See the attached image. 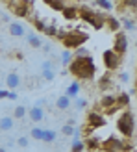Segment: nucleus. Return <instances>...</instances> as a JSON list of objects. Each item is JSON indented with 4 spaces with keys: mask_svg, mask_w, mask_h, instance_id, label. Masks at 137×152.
I'll list each match as a JSON object with an SVG mask.
<instances>
[{
    "mask_svg": "<svg viewBox=\"0 0 137 152\" xmlns=\"http://www.w3.org/2000/svg\"><path fill=\"white\" fill-rule=\"evenodd\" d=\"M68 72L74 74L78 80H91L96 72V67L93 58H74L68 65Z\"/></svg>",
    "mask_w": 137,
    "mask_h": 152,
    "instance_id": "1",
    "label": "nucleus"
},
{
    "mask_svg": "<svg viewBox=\"0 0 137 152\" xmlns=\"http://www.w3.org/2000/svg\"><path fill=\"white\" fill-rule=\"evenodd\" d=\"M54 139H56V132L50 130V128H44V132H43V143H52Z\"/></svg>",
    "mask_w": 137,
    "mask_h": 152,
    "instance_id": "28",
    "label": "nucleus"
},
{
    "mask_svg": "<svg viewBox=\"0 0 137 152\" xmlns=\"http://www.w3.org/2000/svg\"><path fill=\"white\" fill-rule=\"evenodd\" d=\"M100 108H102V111H106V110H109V108H113V106H117V95H104L102 98H100Z\"/></svg>",
    "mask_w": 137,
    "mask_h": 152,
    "instance_id": "14",
    "label": "nucleus"
},
{
    "mask_svg": "<svg viewBox=\"0 0 137 152\" xmlns=\"http://www.w3.org/2000/svg\"><path fill=\"white\" fill-rule=\"evenodd\" d=\"M80 19L83 22H87V24H91L95 30H100L106 24V17H104V15L98 13L96 10H91L89 6H80Z\"/></svg>",
    "mask_w": 137,
    "mask_h": 152,
    "instance_id": "3",
    "label": "nucleus"
},
{
    "mask_svg": "<svg viewBox=\"0 0 137 152\" xmlns=\"http://www.w3.org/2000/svg\"><path fill=\"white\" fill-rule=\"evenodd\" d=\"M106 26L109 28V32H119L120 30V20L115 17H106Z\"/></svg>",
    "mask_w": 137,
    "mask_h": 152,
    "instance_id": "21",
    "label": "nucleus"
},
{
    "mask_svg": "<svg viewBox=\"0 0 137 152\" xmlns=\"http://www.w3.org/2000/svg\"><path fill=\"white\" fill-rule=\"evenodd\" d=\"M102 59H104V65H106V69H109V71H115L120 67V63H122V56H119L115 54L113 50H106L104 54H102Z\"/></svg>",
    "mask_w": 137,
    "mask_h": 152,
    "instance_id": "6",
    "label": "nucleus"
},
{
    "mask_svg": "<svg viewBox=\"0 0 137 152\" xmlns=\"http://www.w3.org/2000/svg\"><path fill=\"white\" fill-rule=\"evenodd\" d=\"M15 128V119L13 117H2L0 119V132H9Z\"/></svg>",
    "mask_w": 137,
    "mask_h": 152,
    "instance_id": "17",
    "label": "nucleus"
},
{
    "mask_svg": "<svg viewBox=\"0 0 137 152\" xmlns=\"http://www.w3.org/2000/svg\"><path fill=\"white\" fill-rule=\"evenodd\" d=\"M43 32H44V35H48V37H56V35H58V28H56L54 22H52V24H47V26H44Z\"/></svg>",
    "mask_w": 137,
    "mask_h": 152,
    "instance_id": "31",
    "label": "nucleus"
},
{
    "mask_svg": "<svg viewBox=\"0 0 137 152\" xmlns=\"http://www.w3.org/2000/svg\"><path fill=\"white\" fill-rule=\"evenodd\" d=\"M26 113H28V110L24 108V106H17V108L13 110V119H24Z\"/></svg>",
    "mask_w": 137,
    "mask_h": 152,
    "instance_id": "29",
    "label": "nucleus"
},
{
    "mask_svg": "<svg viewBox=\"0 0 137 152\" xmlns=\"http://www.w3.org/2000/svg\"><path fill=\"white\" fill-rule=\"evenodd\" d=\"M20 83H22V80H20V74L19 72H9V74L6 76V86H7V89H9V91L19 89Z\"/></svg>",
    "mask_w": 137,
    "mask_h": 152,
    "instance_id": "10",
    "label": "nucleus"
},
{
    "mask_svg": "<svg viewBox=\"0 0 137 152\" xmlns=\"http://www.w3.org/2000/svg\"><path fill=\"white\" fill-rule=\"evenodd\" d=\"M26 115L30 117V121H32V123H41V121L44 119V110L39 108V106H34L32 110H28Z\"/></svg>",
    "mask_w": 137,
    "mask_h": 152,
    "instance_id": "13",
    "label": "nucleus"
},
{
    "mask_svg": "<svg viewBox=\"0 0 137 152\" xmlns=\"http://www.w3.org/2000/svg\"><path fill=\"white\" fill-rule=\"evenodd\" d=\"M119 82L120 83H128L130 82V72H120L119 74Z\"/></svg>",
    "mask_w": 137,
    "mask_h": 152,
    "instance_id": "38",
    "label": "nucleus"
},
{
    "mask_svg": "<svg viewBox=\"0 0 137 152\" xmlns=\"http://www.w3.org/2000/svg\"><path fill=\"white\" fill-rule=\"evenodd\" d=\"M6 6L11 10V13H15L17 17H22V19H26L30 17V13L34 11V2L32 0H9V2H6Z\"/></svg>",
    "mask_w": 137,
    "mask_h": 152,
    "instance_id": "5",
    "label": "nucleus"
},
{
    "mask_svg": "<svg viewBox=\"0 0 137 152\" xmlns=\"http://www.w3.org/2000/svg\"><path fill=\"white\" fill-rule=\"evenodd\" d=\"M9 35H13V37H22V35H26V28H24V24H22L20 20H13V22H9Z\"/></svg>",
    "mask_w": 137,
    "mask_h": 152,
    "instance_id": "11",
    "label": "nucleus"
},
{
    "mask_svg": "<svg viewBox=\"0 0 137 152\" xmlns=\"http://www.w3.org/2000/svg\"><path fill=\"white\" fill-rule=\"evenodd\" d=\"M43 50H44V52H50V45H48V43L43 45Z\"/></svg>",
    "mask_w": 137,
    "mask_h": 152,
    "instance_id": "44",
    "label": "nucleus"
},
{
    "mask_svg": "<svg viewBox=\"0 0 137 152\" xmlns=\"http://www.w3.org/2000/svg\"><path fill=\"white\" fill-rule=\"evenodd\" d=\"M17 145L22 147V148L28 147V137H24V135H22V137H19V139H17Z\"/></svg>",
    "mask_w": 137,
    "mask_h": 152,
    "instance_id": "39",
    "label": "nucleus"
},
{
    "mask_svg": "<svg viewBox=\"0 0 137 152\" xmlns=\"http://www.w3.org/2000/svg\"><path fill=\"white\" fill-rule=\"evenodd\" d=\"M117 6H120V7H130V10L133 11L135 7H137V2H133V0H128V2H119Z\"/></svg>",
    "mask_w": 137,
    "mask_h": 152,
    "instance_id": "37",
    "label": "nucleus"
},
{
    "mask_svg": "<svg viewBox=\"0 0 137 152\" xmlns=\"http://www.w3.org/2000/svg\"><path fill=\"white\" fill-rule=\"evenodd\" d=\"M61 13L67 20H76V19H80V6H68L67 4Z\"/></svg>",
    "mask_w": 137,
    "mask_h": 152,
    "instance_id": "12",
    "label": "nucleus"
},
{
    "mask_svg": "<svg viewBox=\"0 0 137 152\" xmlns=\"http://www.w3.org/2000/svg\"><path fill=\"white\" fill-rule=\"evenodd\" d=\"M43 132H44V128H32V132H30V134H32V137L34 139H37V141H43Z\"/></svg>",
    "mask_w": 137,
    "mask_h": 152,
    "instance_id": "32",
    "label": "nucleus"
},
{
    "mask_svg": "<svg viewBox=\"0 0 137 152\" xmlns=\"http://www.w3.org/2000/svg\"><path fill=\"white\" fill-rule=\"evenodd\" d=\"M72 59H74V56H72V52H71V50H63V52H61V58H59V61H61L63 67L71 65Z\"/></svg>",
    "mask_w": 137,
    "mask_h": 152,
    "instance_id": "24",
    "label": "nucleus"
},
{
    "mask_svg": "<svg viewBox=\"0 0 137 152\" xmlns=\"http://www.w3.org/2000/svg\"><path fill=\"white\" fill-rule=\"evenodd\" d=\"M82 150H85L83 141H82V139H74V141L71 143V152H82Z\"/></svg>",
    "mask_w": 137,
    "mask_h": 152,
    "instance_id": "30",
    "label": "nucleus"
},
{
    "mask_svg": "<svg viewBox=\"0 0 137 152\" xmlns=\"http://www.w3.org/2000/svg\"><path fill=\"white\" fill-rule=\"evenodd\" d=\"M56 37L65 45V50H68V48L76 50L78 47H82V45L89 39V35L85 32H78V30H76V32H58Z\"/></svg>",
    "mask_w": 137,
    "mask_h": 152,
    "instance_id": "2",
    "label": "nucleus"
},
{
    "mask_svg": "<svg viewBox=\"0 0 137 152\" xmlns=\"http://www.w3.org/2000/svg\"><path fill=\"white\" fill-rule=\"evenodd\" d=\"M0 20H9V13H0Z\"/></svg>",
    "mask_w": 137,
    "mask_h": 152,
    "instance_id": "43",
    "label": "nucleus"
},
{
    "mask_svg": "<svg viewBox=\"0 0 137 152\" xmlns=\"http://www.w3.org/2000/svg\"><path fill=\"white\" fill-rule=\"evenodd\" d=\"M0 152H7V150H6V148H4V147H0Z\"/></svg>",
    "mask_w": 137,
    "mask_h": 152,
    "instance_id": "45",
    "label": "nucleus"
},
{
    "mask_svg": "<svg viewBox=\"0 0 137 152\" xmlns=\"http://www.w3.org/2000/svg\"><path fill=\"white\" fill-rule=\"evenodd\" d=\"M130 95L128 93H120V95H117V108L119 110H124V108H128V104H130Z\"/></svg>",
    "mask_w": 137,
    "mask_h": 152,
    "instance_id": "19",
    "label": "nucleus"
},
{
    "mask_svg": "<svg viewBox=\"0 0 137 152\" xmlns=\"http://www.w3.org/2000/svg\"><path fill=\"white\" fill-rule=\"evenodd\" d=\"M2 98H7V89H0V100Z\"/></svg>",
    "mask_w": 137,
    "mask_h": 152,
    "instance_id": "42",
    "label": "nucleus"
},
{
    "mask_svg": "<svg viewBox=\"0 0 137 152\" xmlns=\"http://www.w3.org/2000/svg\"><path fill=\"white\" fill-rule=\"evenodd\" d=\"M44 26H47V22H44V20H41V19L34 17V28H35V30H39V32H43V30H44Z\"/></svg>",
    "mask_w": 137,
    "mask_h": 152,
    "instance_id": "35",
    "label": "nucleus"
},
{
    "mask_svg": "<svg viewBox=\"0 0 137 152\" xmlns=\"http://www.w3.org/2000/svg\"><path fill=\"white\" fill-rule=\"evenodd\" d=\"M74 130H76V128L72 124H63L61 126V134L63 135H74Z\"/></svg>",
    "mask_w": 137,
    "mask_h": 152,
    "instance_id": "34",
    "label": "nucleus"
},
{
    "mask_svg": "<svg viewBox=\"0 0 137 152\" xmlns=\"http://www.w3.org/2000/svg\"><path fill=\"white\" fill-rule=\"evenodd\" d=\"M80 89H82V83H80L78 80H76V82H72L71 86L67 87V93H65V96H67V98H71V100H72V98H76V96H78Z\"/></svg>",
    "mask_w": 137,
    "mask_h": 152,
    "instance_id": "15",
    "label": "nucleus"
},
{
    "mask_svg": "<svg viewBox=\"0 0 137 152\" xmlns=\"http://www.w3.org/2000/svg\"><path fill=\"white\" fill-rule=\"evenodd\" d=\"M71 104H72V100H71V98H67L65 95L56 98V110H59V111H67L68 108H71Z\"/></svg>",
    "mask_w": 137,
    "mask_h": 152,
    "instance_id": "16",
    "label": "nucleus"
},
{
    "mask_svg": "<svg viewBox=\"0 0 137 152\" xmlns=\"http://www.w3.org/2000/svg\"><path fill=\"white\" fill-rule=\"evenodd\" d=\"M26 41L30 47H34V48H41L43 47V41H41V37L37 35V34H28L26 35Z\"/></svg>",
    "mask_w": 137,
    "mask_h": 152,
    "instance_id": "18",
    "label": "nucleus"
},
{
    "mask_svg": "<svg viewBox=\"0 0 137 152\" xmlns=\"http://www.w3.org/2000/svg\"><path fill=\"white\" fill-rule=\"evenodd\" d=\"M106 124V119L100 111H91L87 119V128H102Z\"/></svg>",
    "mask_w": 137,
    "mask_h": 152,
    "instance_id": "9",
    "label": "nucleus"
},
{
    "mask_svg": "<svg viewBox=\"0 0 137 152\" xmlns=\"http://www.w3.org/2000/svg\"><path fill=\"white\" fill-rule=\"evenodd\" d=\"M47 6L50 7V10H54V11H63L65 10V2H61V0H48Z\"/></svg>",
    "mask_w": 137,
    "mask_h": 152,
    "instance_id": "23",
    "label": "nucleus"
},
{
    "mask_svg": "<svg viewBox=\"0 0 137 152\" xmlns=\"http://www.w3.org/2000/svg\"><path fill=\"white\" fill-rule=\"evenodd\" d=\"M41 69H54V65H52V61H43Z\"/></svg>",
    "mask_w": 137,
    "mask_h": 152,
    "instance_id": "41",
    "label": "nucleus"
},
{
    "mask_svg": "<svg viewBox=\"0 0 137 152\" xmlns=\"http://www.w3.org/2000/svg\"><path fill=\"white\" fill-rule=\"evenodd\" d=\"M128 47H130L128 35H126V34H122V32H119V34H117V37H115V43H113V48H111V50L115 52V54L122 56V54H126Z\"/></svg>",
    "mask_w": 137,
    "mask_h": 152,
    "instance_id": "7",
    "label": "nucleus"
},
{
    "mask_svg": "<svg viewBox=\"0 0 137 152\" xmlns=\"http://www.w3.org/2000/svg\"><path fill=\"white\" fill-rule=\"evenodd\" d=\"M120 26H122L126 32H135V19H132V17H124L122 19V22H120Z\"/></svg>",
    "mask_w": 137,
    "mask_h": 152,
    "instance_id": "22",
    "label": "nucleus"
},
{
    "mask_svg": "<svg viewBox=\"0 0 137 152\" xmlns=\"http://www.w3.org/2000/svg\"><path fill=\"white\" fill-rule=\"evenodd\" d=\"M109 87H111V76L106 74V76H102V78L98 80V89L106 91V89H109Z\"/></svg>",
    "mask_w": 137,
    "mask_h": 152,
    "instance_id": "25",
    "label": "nucleus"
},
{
    "mask_svg": "<svg viewBox=\"0 0 137 152\" xmlns=\"http://www.w3.org/2000/svg\"><path fill=\"white\" fill-rule=\"evenodd\" d=\"M117 128L119 132L124 135V137H133V132H135V117H133V111H126L120 115V119L117 121Z\"/></svg>",
    "mask_w": 137,
    "mask_h": 152,
    "instance_id": "4",
    "label": "nucleus"
},
{
    "mask_svg": "<svg viewBox=\"0 0 137 152\" xmlns=\"http://www.w3.org/2000/svg\"><path fill=\"white\" fill-rule=\"evenodd\" d=\"M54 78H56V72H54V69H41V80L52 82Z\"/></svg>",
    "mask_w": 137,
    "mask_h": 152,
    "instance_id": "27",
    "label": "nucleus"
},
{
    "mask_svg": "<svg viewBox=\"0 0 137 152\" xmlns=\"http://www.w3.org/2000/svg\"><path fill=\"white\" fill-rule=\"evenodd\" d=\"M93 6L100 7V10H104V11H111L113 7H115V2H109V0H95Z\"/></svg>",
    "mask_w": 137,
    "mask_h": 152,
    "instance_id": "20",
    "label": "nucleus"
},
{
    "mask_svg": "<svg viewBox=\"0 0 137 152\" xmlns=\"http://www.w3.org/2000/svg\"><path fill=\"white\" fill-rule=\"evenodd\" d=\"M72 56H76V58H89V50L87 48H83V47H78L74 50V54Z\"/></svg>",
    "mask_w": 137,
    "mask_h": 152,
    "instance_id": "33",
    "label": "nucleus"
},
{
    "mask_svg": "<svg viewBox=\"0 0 137 152\" xmlns=\"http://www.w3.org/2000/svg\"><path fill=\"white\" fill-rule=\"evenodd\" d=\"M100 148H104L106 152H122V139L119 137H108L104 143H100Z\"/></svg>",
    "mask_w": 137,
    "mask_h": 152,
    "instance_id": "8",
    "label": "nucleus"
},
{
    "mask_svg": "<svg viewBox=\"0 0 137 152\" xmlns=\"http://www.w3.org/2000/svg\"><path fill=\"white\" fill-rule=\"evenodd\" d=\"M83 145H85V148H89V150H95V148H100V139H95V137H89V139H85L83 141Z\"/></svg>",
    "mask_w": 137,
    "mask_h": 152,
    "instance_id": "26",
    "label": "nucleus"
},
{
    "mask_svg": "<svg viewBox=\"0 0 137 152\" xmlns=\"http://www.w3.org/2000/svg\"><path fill=\"white\" fill-rule=\"evenodd\" d=\"M74 106H76V110H83L87 106V100H85V98H82V96H76Z\"/></svg>",
    "mask_w": 137,
    "mask_h": 152,
    "instance_id": "36",
    "label": "nucleus"
},
{
    "mask_svg": "<svg viewBox=\"0 0 137 152\" xmlns=\"http://www.w3.org/2000/svg\"><path fill=\"white\" fill-rule=\"evenodd\" d=\"M7 100H17V93L15 91H7Z\"/></svg>",
    "mask_w": 137,
    "mask_h": 152,
    "instance_id": "40",
    "label": "nucleus"
}]
</instances>
